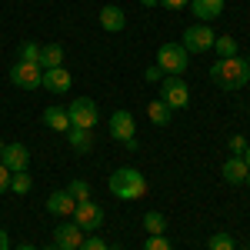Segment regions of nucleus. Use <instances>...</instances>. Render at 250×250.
<instances>
[{
	"mask_svg": "<svg viewBox=\"0 0 250 250\" xmlns=\"http://www.w3.org/2000/svg\"><path fill=\"white\" fill-rule=\"evenodd\" d=\"M210 80L220 87V90H240L250 83V63L244 57H227L217 60L210 67Z\"/></svg>",
	"mask_w": 250,
	"mask_h": 250,
	"instance_id": "nucleus-1",
	"label": "nucleus"
},
{
	"mask_svg": "<svg viewBox=\"0 0 250 250\" xmlns=\"http://www.w3.org/2000/svg\"><path fill=\"white\" fill-rule=\"evenodd\" d=\"M107 187H110V193H114L117 200H140V197L147 193V180H144V173L134 170V167H120V170L110 173Z\"/></svg>",
	"mask_w": 250,
	"mask_h": 250,
	"instance_id": "nucleus-2",
	"label": "nucleus"
},
{
	"mask_svg": "<svg viewBox=\"0 0 250 250\" xmlns=\"http://www.w3.org/2000/svg\"><path fill=\"white\" fill-rule=\"evenodd\" d=\"M107 134L114 140H120L127 150H137V124L130 110H114L110 120H107Z\"/></svg>",
	"mask_w": 250,
	"mask_h": 250,
	"instance_id": "nucleus-3",
	"label": "nucleus"
},
{
	"mask_svg": "<svg viewBox=\"0 0 250 250\" xmlns=\"http://www.w3.org/2000/svg\"><path fill=\"white\" fill-rule=\"evenodd\" d=\"M157 67L164 74H173V77L187 74V50L180 43H160L157 47Z\"/></svg>",
	"mask_w": 250,
	"mask_h": 250,
	"instance_id": "nucleus-4",
	"label": "nucleus"
},
{
	"mask_svg": "<svg viewBox=\"0 0 250 250\" xmlns=\"http://www.w3.org/2000/svg\"><path fill=\"white\" fill-rule=\"evenodd\" d=\"M160 100H164L170 110H184V107L190 104V87H187V80L167 74L164 83H160Z\"/></svg>",
	"mask_w": 250,
	"mask_h": 250,
	"instance_id": "nucleus-5",
	"label": "nucleus"
},
{
	"mask_svg": "<svg viewBox=\"0 0 250 250\" xmlns=\"http://www.w3.org/2000/svg\"><path fill=\"white\" fill-rule=\"evenodd\" d=\"M67 117H70V127H80V130H94L97 120H100V110H97V104L90 97H77V100H70V107H67Z\"/></svg>",
	"mask_w": 250,
	"mask_h": 250,
	"instance_id": "nucleus-6",
	"label": "nucleus"
},
{
	"mask_svg": "<svg viewBox=\"0 0 250 250\" xmlns=\"http://www.w3.org/2000/svg\"><path fill=\"white\" fill-rule=\"evenodd\" d=\"M213 30L207 23H190L187 30H184V40H180V47L187 50V54H207L213 50Z\"/></svg>",
	"mask_w": 250,
	"mask_h": 250,
	"instance_id": "nucleus-7",
	"label": "nucleus"
},
{
	"mask_svg": "<svg viewBox=\"0 0 250 250\" xmlns=\"http://www.w3.org/2000/svg\"><path fill=\"white\" fill-rule=\"evenodd\" d=\"M7 77H10V83L20 87V90H37L40 80H43V70H40V63H23V60H17V63L7 70Z\"/></svg>",
	"mask_w": 250,
	"mask_h": 250,
	"instance_id": "nucleus-8",
	"label": "nucleus"
},
{
	"mask_svg": "<svg viewBox=\"0 0 250 250\" xmlns=\"http://www.w3.org/2000/svg\"><path fill=\"white\" fill-rule=\"evenodd\" d=\"M74 224H77L83 233H97L104 227V207L94 204V200H83L74 207Z\"/></svg>",
	"mask_w": 250,
	"mask_h": 250,
	"instance_id": "nucleus-9",
	"label": "nucleus"
},
{
	"mask_svg": "<svg viewBox=\"0 0 250 250\" xmlns=\"http://www.w3.org/2000/svg\"><path fill=\"white\" fill-rule=\"evenodd\" d=\"M0 164H3L10 173L27 170V164H30V150H27L23 144H7V147H3V154H0Z\"/></svg>",
	"mask_w": 250,
	"mask_h": 250,
	"instance_id": "nucleus-10",
	"label": "nucleus"
},
{
	"mask_svg": "<svg viewBox=\"0 0 250 250\" xmlns=\"http://www.w3.org/2000/svg\"><path fill=\"white\" fill-rule=\"evenodd\" d=\"M40 87H43V90H50V94H70V87H74V77H70L63 67H54V70H43V80H40Z\"/></svg>",
	"mask_w": 250,
	"mask_h": 250,
	"instance_id": "nucleus-11",
	"label": "nucleus"
},
{
	"mask_svg": "<svg viewBox=\"0 0 250 250\" xmlns=\"http://www.w3.org/2000/svg\"><path fill=\"white\" fill-rule=\"evenodd\" d=\"M83 244V233H80L77 224H60L54 230V247L57 250H80Z\"/></svg>",
	"mask_w": 250,
	"mask_h": 250,
	"instance_id": "nucleus-12",
	"label": "nucleus"
},
{
	"mask_svg": "<svg viewBox=\"0 0 250 250\" xmlns=\"http://www.w3.org/2000/svg\"><path fill=\"white\" fill-rule=\"evenodd\" d=\"M100 27H104L107 34H120V30L127 27V14H124L120 7H114V3H107V7L100 10Z\"/></svg>",
	"mask_w": 250,
	"mask_h": 250,
	"instance_id": "nucleus-13",
	"label": "nucleus"
},
{
	"mask_svg": "<svg viewBox=\"0 0 250 250\" xmlns=\"http://www.w3.org/2000/svg\"><path fill=\"white\" fill-rule=\"evenodd\" d=\"M220 173H224V180H227V184H233V187L247 184V177H250L244 157H230V160H224V170H220Z\"/></svg>",
	"mask_w": 250,
	"mask_h": 250,
	"instance_id": "nucleus-14",
	"label": "nucleus"
},
{
	"mask_svg": "<svg viewBox=\"0 0 250 250\" xmlns=\"http://www.w3.org/2000/svg\"><path fill=\"white\" fill-rule=\"evenodd\" d=\"M74 207H77V200H74L67 190H54L50 197H47V210L57 213V217H74Z\"/></svg>",
	"mask_w": 250,
	"mask_h": 250,
	"instance_id": "nucleus-15",
	"label": "nucleus"
},
{
	"mask_svg": "<svg viewBox=\"0 0 250 250\" xmlns=\"http://www.w3.org/2000/svg\"><path fill=\"white\" fill-rule=\"evenodd\" d=\"M43 124H47L54 134H67V130H70V117H67V107H57V104H50V107L43 110Z\"/></svg>",
	"mask_w": 250,
	"mask_h": 250,
	"instance_id": "nucleus-16",
	"label": "nucleus"
},
{
	"mask_svg": "<svg viewBox=\"0 0 250 250\" xmlns=\"http://www.w3.org/2000/svg\"><path fill=\"white\" fill-rule=\"evenodd\" d=\"M190 10L200 23H207V20H217L224 14V0H190Z\"/></svg>",
	"mask_w": 250,
	"mask_h": 250,
	"instance_id": "nucleus-17",
	"label": "nucleus"
},
{
	"mask_svg": "<svg viewBox=\"0 0 250 250\" xmlns=\"http://www.w3.org/2000/svg\"><path fill=\"white\" fill-rule=\"evenodd\" d=\"M54 67H63V47L47 43V47H40V70H54Z\"/></svg>",
	"mask_w": 250,
	"mask_h": 250,
	"instance_id": "nucleus-18",
	"label": "nucleus"
},
{
	"mask_svg": "<svg viewBox=\"0 0 250 250\" xmlns=\"http://www.w3.org/2000/svg\"><path fill=\"white\" fill-rule=\"evenodd\" d=\"M67 140H70V147H74L77 154H87V150L94 147V130H80V127H70V130H67Z\"/></svg>",
	"mask_w": 250,
	"mask_h": 250,
	"instance_id": "nucleus-19",
	"label": "nucleus"
},
{
	"mask_svg": "<svg viewBox=\"0 0 250 250\" xmlns=\"http://www.w3.org/2000/svg\"><path fill=\"white\" fill-rule=\"evenodd\" d=\"M213 54H217V60L240 57V47H237V40H233L230 34H224V37H217V40H213Z\"/></svg>",
	"mask_w": 250,
	"mask_h": 250,
	"instance_id": "nucleus-20",
	"label": "nucleus"
},
{
	"mask_svg": "<svg viewBox=\"0 0 250 250\" xmlns=\"http://www.w3.org/2000/svg\"><path fill=\"white\" fill-rule=\"evenodd\" d=\"M147 117L154 120L157 127H167V124H170V117H173V110L164 104V100H150V104H147Z\"/></svg>",
	"mask_w": 250,
	"mask_h": 250,
	"instance_id": "nucleus-21",
	"label": "nucleus"
},
{
	"mask_svg": "<svg viewBox=\"0 0 250 250\" xmlns=\"http://www.w3.org/2000/svg\"><path fill=\"white\" fill-rule=\"evenodd\" d=\"M144 230H147V237H157V233H167V217L157 210H147L144 213Z\"/></svg>",
	"mask_w": 250,
	"mask_h": 250,
	"instance_id": "nucleus-22",
	"label": "nucleus"
},
{
	"mask_svg": "<svg viewBox=\"0 0 250 250\" xmlns=\"http://www.w3.org/2000/svg\"><path fill=\"white\" fill-rule=\"evenodd\" d=\"M17 60H23V63H40V43L23 40V43L17 47Z\"/></svg>",
	"mask_w": 250,
	"mask_h": 250,
	"instance_id": "nucleus-23",
	"label": "nucleus"
},
{
	"mask_svg": "<svg viewBox=\"0 0 250 250\" xmlns=\"http://www.w3.org/2000/svg\"><path fill=\"white\" fill-rule=\"evenodd\" d=\"M30 187H34V180H30V173H27V170L10 173V190H14V193H30Z\"/></svg>",
	"mask_w": 250,
	"mask_h": 250,
	"instance_id": "nucleus-24",
	"label": "nucleus"
},
{
	"mask_svg": "<svg viewBox=\"0 0 250 250\" xmlns=\"http://www.w3.org/2000/svg\"><path fill=\"white\" fill-rule=\"evenodd\" d=\"M67 193H70V197H74L77 204H83V200H90V184L77 177V180H70V187H67Z\"/></svg>",
	"mask_w": 250,
	"mask_h": 250,
	"instance_id": "nucleus-25",
	"label": "nucleus"
},
{
	"mask_svg": "<svg viewBox=\"0 0 250 250\" xmlns=\"http://www.w3.org/2000/svg\"><path fill=\"white\" fill-rule=\"evenodd\" d=\"M207 250H237L230 233H213L210 240H207Z\"/></svg>",
	"mask_w": 250,
	"mask_h": 250,
	"instance_id": "nucleus-26",
	"label": "nucleus"
},
{
	"mask_svg": "<svg viewBox=\"0 0 250 250\" xmlns=\"http://www.w3.org/2000/svg\"><path fill=\"white\" fill-rule=\"evenodd\" d=\"M144 250H173V244L164 233H157V237H147V240H144Z\"/></svg>",
	"mask_w": 250,
	"mask_h": 250,
	"instance_id": "nucleus-27",
	"label": "nucleus"
},
{
	"mask_svg": "<svg viewBox=\"0 0 250 250\" xmlns=\"http://www.w3.org/2000/svg\"><path fill=\"white\" fill-rule=\"evenodd\" d=\"M80 250H110L97 233H90V237H83V244H80Z\"/></svg>",
	"mask_w": 250,
	"mask_h": 250,
	"instance_id": "nucleus-28",
	"label": "nucleus"
},
{
	"mask_svg": "<svg viewBox=\"0 0 250 250\" xmlns=\"http://www.w3.org/2000/svg\"><path fill=\"white\" fill-rule=\"evenodd\" d=\"M244 150H247V140L237 134V137H230V154L233 157H244Z\"/></svg>",
	"mask_w": 250,
	"mask_h": 250,
	"instance_id": "nucleus-29",
	"label": "nucleus"
},
{
	"mask_svg": "<svg viewBox=\"0 0 250 250\" xmlns=\"http://www.w3.org/2000/svg\"><path fill=\"white\" fill-rule=\"evenodd\" d=\"M160 7H167V10H184V7H190V0H160Z\"/></svg>",
	"mask_w": 250,
	"mask_h": 250,
	"instance_id": "nucleus-30",
	"label": "nucleus"
},
{
	"mask_svg": "<svg viewBox=\"0 0 250 250\" xmlns=\"http://www.w3.org/2000/svg\"><path fill=\"white\" fill-rule=\"evenodd\" d=\"M3 190H10V170L0 164V193H3Z\"/></svg>",
	"mask_w": 250,
	"mask_h": 250,
	"instance_id": "nucleus-31",
	"label": "nucleus"
},
{
	"mask_svg": "<svg viewBox=\"0 0 250 250\" xmlns=\"http://www.w3.org/2000/svg\"><path fill=\"white\" fill-rule=\"evenodd\" d=\"M0 250H10V237H7V230H0Z\"/></svg>",
	"mask_w": 250,
	"mask_h": 250,
	"instance_id": "nucleus-32",
	"label": "nucleus"
},
{
	"mask_svg": "<svg viewBox=\"0 0 250 250\" xmlns=\"http://www.w3.org/2000/svg\"><path fill=\"white\" fill-rule=\"evenodd\" d=\"M147 80H150V83H154V80H160V67H150V70H147Z\"/></svg>",
	"mask_w": 250,
	"mask_h": 250,
	"instance_id": "nucleus-33",
	"label": "nucleus"
},
{
	"mask_svg": "<svg viewBox=\"0 0 250 250\" xmlns=\"http://www.w3.org/2000/svg\"><path fill=\"white\" fill-rule=\"evenodd\" d=\"M244 164H247V170H250V144H247V150H244Z\"/></svg>",
	"mask_w": 250,
	"mask_h": 250,
	"instance_id": "nucleus-34",
	"label": "nucleus"
},
{
	"mask_svg": "<svg viewBox=\"0 0 250 250\" xmlns=\"http://www.w3.org/2000/svg\"><path fill=\"white\" fill-rule=\"evenodd\" d=\"M140 3H144V7H157L160 0H140Z\"/></svg>",
	"mask_w": 250,
	"mask_h": 250,
	"instance_id": "nucleus-35",
	"label": "nucleus"
},
{
	"mask_svg": "<svg viewBox=\"0 0 250 250\" xmlns=\"http://www.w3.org/2000/svg\"><path fill=\"white\" fill-rule=\"evenodd\" d=\"M17 250H37V247H34V244H20Z\"/></svg>",
	"mask_w": 250,
	"mask_h": 250,
	"instance_id": "nucleus-36",
	"label": "nucleus"
},
{
	"mask_svg": "<svg viewBox=\"0 0 250 250\" xmlns=\"http://www.w3.org/2000/svg\"><path fill=\"white\" fill-rule=\"evenodd\" d=\"M3 147H7V144H3V140H0V154H3Z\"/></svg>",
	"mask_w": 250,
	"mask_h": 250,
	"instance_id": "nucleus-37",
	"label": "nucleus"
},
{
	"mask_svg": "<svg viewBox=\"0 0 250 250\" xmlns=\"http://www.w3.org/2000/svg\"><path fill=\"white\" fill-rule=\"evenodd\" d=\"M43 250H57V247H54V244H50V247H43Z\"/></svg>",
	"mask_w": 250,
	"mask_h": 250,
	"instance_id": "nucleus-38",
	"label": "nucleus"
},
{
	"mask_svg": "<svg viewBox=\"0 0 250 250\" xmlns=\"http://www.w3.org/2000/svg\"><path fill=\"white\" fill-rule=\"evenodd\" d=\"M244 60H247V63H250V50H247V57H244Z\"/></svg>",
	"mask_w": 250,
	"mask_h": 250,
	"instance_id": "nucleus-39",
	"label": "nucleus"
},
{
	"mask_svg": "<svg viewBox=\"0 0 250 250\" xmlns=\"http://www.w3.org/2000/svg\"><path fill=\"white\" fill-rule=\"evenodd\" d=\"M247 187H250V177H247Z\"/></svg>",
	"mask_w": 250,
	"mask_h": 250,
	"instance_id": "nucleus-40",
	"label": "nucleus"
}]
</instances>
